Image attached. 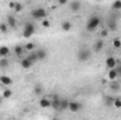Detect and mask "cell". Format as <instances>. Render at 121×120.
Wrapping results in <instances>:
<instances>
[{
	"label": "cell",
	"mask_w": 121,
	"mask_h": 120,
	"mask_svg": "<svg viewBox=\"0 0 121 120\" xmlns=\"http://www.w3.org/2000/svg\"><path fill=\"white\" fill-rule=\"evenodd\" d=\"M100 23H101V18H100L99 16H91V17H89V20H87L86 30L89 31V32L97 30V27L100 26Z\"/></svg>",
	"instance_id": "6da1fadb"
},
{
	"label": "cell",
	"mask_w": 121,
	"mask_h": 120,
	"mask_svg": "<svg viewBox=\"0 0 121 120\" xmlns=\"http://www.w3.org/2000/svg\"><path fill=\"white\" fill-rule=\"evenodd\" d=\"M47 10L45 9H42V7H37V9H34L32 11H31V17L34 18V20H44V18H47Z\"/></svg>",
	"instance_id": "7a4b0ae2"
},
{
	"label": "cell",
	"mask_w": 121,
	"mask_h": 120,
	"mask_svg": "<svg viewBox=\"0 0 121 120\" xmlns=\"http://www.w3.org/2000/svg\"><path fill=\"white\" fill-rule=\"evenodd\" d=\"M90 57H91V52H90V50H87V48H80V50L78 51V60L80 61V62L89 61Z\"/></svg>",
	"instance_id": "3957f363"
},
{
	"label": "cell",
	"mask_w": 121,
	"mask_h": 120,
	"mask_svg": "<svg viewBox=\"0 0 121 120\" xmlns=\"http://www.w3.org/2000/svg\"><path fill=\"white\" fill-rule=\"evenodd\" d=\"M34 32H35V26H34L31 21L26 23V26H24V31H23V35H24L26 38H30Z\"/></svg>",
	"instance_id": "277c9868"
},
{
	"label": "cell",
	"mask_w": 121,
	"mask_h": 120,
	"mask_svg": "<svg viewBox=\"0 0 121 120\" xmlns=\"http://www.w3.org/2000/svg\"><path fill=\"white\" fill-rule=\"evenodd\" d=\"M39 106H41L42 109L51 107V106H52V99H49V97H41V99H39Z\"/></svg>",
	"instance_id": "5b68a950"
},
{
	"label": "cell",
	"mask_w": 121,
	"mask_h": 120,
	"mask_svg": "<svg viewBox=\"0 0 121 120\" xmlns=\"http://www.w3.org/2000/svg\"><path fill=\"white\" fill-rule=\"evenodd\" d=\"M68 109H69L70 112H79V110L82 109V105H80L79 102H76V100H72V102H69Z\"/></svg>",
	"instance_id": "8992f818"
},
{
	"label": "cell",
	"mask_w": 121,
	"mask_h": 120,
	"mask_svg": "<svg viewBox=\"0 0 121 120\" xmlns=\"http://www.w3.org/2000/svg\"><path fill=\"white\" fill-rule=\"evenodd\" d=\"M0 83H1L3 86H10V85L13 83V79H11L10 76H7V75H1V76H0Z\"/></svg>",
	"instance_id": "52a82bcc"
},
{
	"label": "cell",
	"mask_w": 121,
	"mask_h": 120,
	"mask_svg": "<svg viewBox=\"0 0 121 120\" xmlns=\"http://www.w3.org/2000/svg\"><path fill=\"white\" fill-rule=\"evenodd\" d=\"M117 60L114 58V57H108L107 60H106V66L108 68V69H111V68H116L117 66Z\"/></svg>",
	"instance_id": "ba28073f"
},
{
	"label": "cell",
	"mask_w": 121,
	"mask_h": 120,
	"mask_svg": "<svg viewBox=\"0 0 121 120\" xmlns=\"http://www.w3.org/2000/svg\"><path fill=\"white\" fill-rule=\"evenodd\" d=\"M80 7H82V3L79 1V0H73L72 3H70V11H73V13H76V11H79L80 10Z\"/></svg>",
	"instance_id": "9c48e42d"
},
{
	"label": "cell",
	"mask_w": 121,
	"mask_h": 120,
	"mask_svg": "<svg viewBox=\"0 0 121 120\" xmlns=\"http://www.w3.org/2000/svg\"><path fill=\"white\" fill-rule=\"evenodd\" d=\"M103 47H104V41H103V40H97V41L94 42V45H93V51H94V52H100V51L103 50Z\"/></svg>",
	"instance_id": "30bf717a"
},
{
	"label": "cell",
	"mask_w": 121,
	"mask_h": 120,
	"mask_svg": "<svg viewBox=\"0 0 121 120\" xmlns=\"http://www.w3.org/2000/svg\"><path fill=\"white\" fill-rule=\"evenodd\" d=\"M7 24H9L10 28H16V27H17L16 17H14V16H7Z\"/></svg>",
	"instance_id": "8fae6325"
},
{
	"label": "cell",
	"mask_w": 121,
	"mask_h": 120,
	"mask_svg": "<svg viewBox=\"0 0 121 120\" xmlns=\"http://www.w3.org/2000/svg\"><path fill=\"white\" fill-rule=\"evenodd\" d=\"M107 27H108V30H116V28H117V18H114V17L108 18Z\"/></svg>",
	"instance_id": "7c38bea8"
},
{
	"label": "cell",
	"mask_w": 121,
	"mask_h": 120,
	"mask_svg": "<svg viewBox=\"0 0 121 120\" xmlns=\"http://www.w3.org/2000/svg\"><path fill=\"white\" fill-rule=\"evenodd\" d=\"M108 78H110L111 81H116V79L118 78V72H117V66H116V68H111V69L108 71Z\"/></svg>",
	"instance_id": "4fadbf2b"
},
{
	"label": "cell",
	"mask_w": 121,
	"mask_h": 120,
	"mask_svg": "<svg viewBox=\"0 0 121 120\" xmlns=\"http://www.w3.org/2000/svg\"><path fill=\"white\" fill-rule=\"evenodd\" d=\"M35 54H37V60L38 61H42L47 58V51L45 50H37Z\"/></svg>",
	"instance_id": "5bb4252c"
},
{
	"label": "cell",
	"mask_w": 121,
	"mask_h": 120,
	"mask_svg": "<svg viewBox=\"0 0 121 120\" xmlns=\"http://www.w3.org/2000/svg\"><path fill=\"white\" fill-rule=\"evenodd\" d=\"M32 61H30L28 58H24V60H21V66L24 68V69H28V68H31L32 66Z\"/></svg>",
	"instance_id": "9a60e30c"
},
{
	"label": "cell",
	"mask_w": 121,
	"mask_h": 120,
	"mask_svg": "<svg viewBox=\"0 0 121 120\" xmlns=\"http://www.w3.org/2000/svg\"><path fill=\"white\" fill-rule=\"evenodd\" d=\"M10 54V48L9 47H0V58H6Z\"/></svg>",
	"instance_id": "2e32d148"
},
{
	"label": "cell",
	"mask_w": 121,
	"mask_h": 120,
	"mask_svg": "<svg viewBox=\"0 0 121 120\" xmlns=\"http://www.w3.org/2000/svg\"><path fill=\"white\" fill-rule=\"evenodd\" d=\"M60 30L70 31V30H72V23H70V21H63V23L60 24Z\"/></svg>",
	"instance_id": "e0dca14e"
},
{
	"label": "cell",
	"mask_w": 121,
	"mask_h": 120,
	"mask_svg": "<svg viewBox=\"0 0 121 120\" xmlns=\"http://www.w3.org/2000/svg\"><path fill=\"white\" fill-rule=\"evenodd\" d=\"M24 51H26V48H24V47H21V45L14 47V54H16L17 57H21V55L24 54Z\"/></svg>",
	"instance_id": "ac0fdd59"
},
{
	"label": "cell",
	"mask_w": 121,
	"mask_h": 120,
	"mask_svg": "<svg viewBox=\"0 0 121 120\" xmlns=\"http://www.w3.org/2000/svg\"><path fill=\"white\" fill-rule=\"evenodd\" d=\"M69 106V102L68 100H60V106H59V110H66Z\"/></svg>",
	"instance_id": "d6986e66"
},
{
	"label": "cell",
	"mask_w": 121,
	"mask_h": 120,
	"mask_svg": "<svg viewBox=\"0 0 121 120\" xmlns=\"http://www.w3.org/2000/svg\"><path fill=\"white\" fill-rule=\"evenodd\" d=\"M9 66V61L7 58H0V68L3 69V68H7Z\"/></svg>",
	"instance_id": "ffe728a7"
},
{
	"label": "cell",
	"mask_w": 121,
	"mask_h": 120,
	"mask_svg": "<svg viewBox=\"0 0 121 120\" xmlns=\"http://www.w3.org/2000/svg\"><path fill=\"white\" fill-rule=\"evenodd\" d=\"M11 95H13V92H11L10 89H4L3 90V97L9 99V97H11Z\"/></svg>",
	"instance_id": "44dd1931"
},
{
	"label": "cell",
	"mask_w": 121,
	"mask_h": 120,
	"mask_svg": "<svg viewBox=\"0 0 121 120\" xmlns=\"http://www.w3.org/2000/svg\"><path fill=\"white\" fill-rule=\"evenodd\" d=\"M113 102H114V97H113V96H107V97H106V100H104V103H106L107 106H111V105H113Z\"/></svg>",
	"instance_id": "7402d4cb"
},
{
	"label": "cell",
	"mask_w": 121,
	"mask_h": 120,
	"mask_svg": "<svg viewBox=\"0 0 121 120\" xmlns=\"http://www.w3.org/2000/svg\"><path fill=\"white\" fill-rule=\"evenodd\" d=\"M113 105H114L117 109H121V99H120V97H114V102H113Z\"/></svg>",
	"instance_id": "603a6c76"
},
{
	"label": "cell",
	"mask_w": 121,
	"mask_h": 120,
	"mask_svg": "<svg viewBox=\"0 0 121 120\" xmlns=\"http://www.w3.org/2000/svg\"><path fill=\"white\" fill-rule=\"evenodd\" d=\"M0 31H1V32H7V31H9V24L1 23V24H0Z\"/></svg>",
	"instance_id": "cb8c5ba5"
},
{
	"label": "cell",
	"mask_w": 121,
	"mask_h": 120,
	"mask_svg": "<svg viewBox=\"0 0 121 120\" xmlns=\"http://www.w3.org/2000/svg\"><path fill=\"white\" fill-rule=\"evenodd\" d=\"M113 9H114V10H120L121 9V0H116V1L113 3Z\"/></svg>",
	"instance_id": "d4e9b609"
},
{
	"label": "cell",
	"mask_w": 121,
	"mask_h": 120,
	"mask_svg": "<svg viewBox=\"0 0 121 120\" xmlns=\"http://www.w3.org/2000/svg\"><path fill=\"white\" fill-rule=\"evenodd\" d=\"M27 58H28V60L30 61H32V62H37V54H35V52H31V54H28V57H27Z\"/></svg>",
	"instance_id": "484cf974"
},
{
	"label": "cell",
	"mask_w": 121,
	"mask_h": 120,
	"mask_svg": "<svg viewBox=\"0 0 121 120\" xmlns=\"http://www.w3.org/2000/svg\"><path fill=\"white\" fill-rule=\"evenodd\" d=\"M13 9H14L16 11H21V10H23V4H21V3H14Z\"/></svg>",
	"instance_id": "4316f807"
},
{
	"label": "cell",
	"mask_w": 121,
	"mask_h": 120,
	"mask_svg": "<svg viewBox=\"0 0 121 120\" xmlns=\"http://www.w3.org/2000/svg\"><path fill=\"white\" fill-rule=\"evenodd\" d=\"M34 93H35V95H41V93H42V88H41V85H35V88H34Z\"/></svg>",
	"instance_id": "83f0119b"
},
{
	"label": "cell",
	"mask_w": 121,
	"mask_h": 120,
	"mask_svg": "<svg viewBox=\"0 0 121 120\" xmlns=\"http://www.w3.org/2000/svg\"><path fill=\"white\" fill-rule=\"evenodd\" d=\"M113 45H114L116 48H120V47H121V40H118V38H116V40L113 41Z\"/></svg>",
	"instance_id": "f1b7e54d"
},
{
	"label": "cell",
	"mask_w": 121,
	"mask_h": 120,
	"mask_svg": "<svg viewBox=\"0 0 121 120\" xmlns=\"http://www.w3.org/2000/svg\"><path fill=\"white\" fill-rule=\"evenodd\" d=\"M34 48H35V45H34L32 42H28V44L26 45V51H32Z\"/></svg>",
	"instance_id": "f546056e"
},
{
	"label": "cell",
	"mask_w": 121,
	"mask_h": 120,
	"mask_svg": "<svg viewBox=\"0 0 121 120\" xmlns=\"http://www.w3.org/2000/svg\"><path fill=\"white\" fill-rule=\"evenodd\" d=\"M41 21H42V27H45V28L49 27V20H48V18H44V20H41Z\"/></svg>",
	"instance_id": "4dcf8cb0"
},
{
	"label": "cell",
	"mask_w": 121,
	"mask_h": 120,
	"mask_svg": "<svg viewBox=\"0 0 121 120\" xmlns=\"http://www.w3.org/2000/svg\"><path fill=\"white\" fill-rule=\"evenodd\" d=\"M120 89V85H118V83H113V85H111V90H118Z\"/></svg>",
	"instance_id": "1f68e13d"
},
{
	"label": "cell",
	"mask_w": 121,
	"mask_h": 120,
	"mask_svg": "<svg viewBox=\"0 0 121 120\" xmlns=\"http://www.w3.org/2000/svg\"><path fill=\"white\" fill-rule=\"evenodd\" d=\"M107 35H108V31H107V30L101 31V37H107Z\"/></svg>",
	"instance_id": "d6a6232c"
},
{
	"label": "cell",
	"mask_w": 121,
	"mask_h": 120,
	"mask_svg": "<svg viewBox=\"0 0 121 120\" xmlns=\"http://www.w3.org/2000/svg\"><path fill=\"white\" fill-rule=\"evenodd\" d=\"M56 1L59 3L60 6H63V4H66V3H68V0H56Z\"/></svg>",
	"instance_id": "836d02e7"
},
{
	"label": "cell",
	"mask_w": 121,
	"mask_h": 120,
	"mask_svg": "<svg viewBox=\"0 0 121 120\" xmlns=\"http://www.w3.org/2000/svg\"><path fill=\"white\" fill-rule=\"evenodd\" d=\"M117 72H118V76H121V66H117Z\"/></svg>",
	"instance_id": "e575fe53"
},
{
	"label": "cell",
	"mask_w": 121,
	"mask_h": 120,
	"mask_svg": "<svg viewBox=\"0 0 121 120\" xmlns=\"http://www.w3.org/2000/svg\"><path fill=\"white\" fill-rule=\"evenodd\" d=\"M28 1H31V0H28Z\"/></svg>",
	"instance_id": "d590c367"
}]
</instances>
